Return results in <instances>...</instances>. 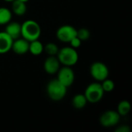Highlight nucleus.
<instances>
[{
  "label": "nucleus",
  "mask_w": 132,
  "mask_h": 132,
  "mask_svg": "<svg viewBox=\"0 0 132 132\" xmlns=\"http://www.w3.org/2000/svg\"><path fill=\"white\" fill-rule=\"evenodd\" d=\"M90 73L91 77L97 82H101L108 77L109 70L108 67L102 62H94L90 67Z\"/></svg>",
  "instance_id": "39448f33"
},
{
  "label": "nucleus",
  "mask_w": 132,
  "mask_h": 132,
  "mask_svg": "<svg viewBox=\"0 0 132 132\" xmlns=\"http://www.w3.org/2000/svg\"><path fill=\"white\" fill-rule=\"evenodd\" d=\"M29 41H27L22 37H19L13 40L11 50H12V51L18 55H23L29 52Z\"/></svg>",
  "instance_id": "9d476101"
},
{
  "label": "nucleus",
  "mask_w": 132,
  "mask_h": 132,
  "mask_svg": "<svg viewBox=\"0 0 132 132\" xmlns=\"http://www.w3.org/2000/svg\"><path fill=\"white\" fill-rule=\"evenodd\" d=\"M5 32L14 40L21 37V24L16 22H9L6 24Z\"/></svg>",
  "instance_id": "9b49d317"
},
{
  "label": "nucleus",
  "mask_w": 132,
  "mask_h": 132,
  "mask_svg": "<svg viewBox=\"0 0 132 132\" xmlns=\"http://www.w3.org/2000/svg\"><path fill=\"white\" fill-rule=\"evenodd\" d=\"M19 1H22V2H25V3H26L29 0H19Z\"/></svg>",
  "instance_id": "5701e85b"
},
{
  "label": "nucleus",
  "mask_w": 132,
  "mask_h": 132,
  "mask_svg": "<svg viewBox=\"0 0 132 132\" xmlns=\"http://www.w3.org/2000/svg\"><path fill=\"white\" fill-rule=\"evenodd\" d=\"M12 12L6 7H0V25H6L12 19Z\"/></svg>",
  "instance_id": "dca6fc26"
},
{
  "label": "nucleus",
  "mask_w": 132,
  "mask_h": 132,
  "mask_svg": "<svg viewBox=\"0 0 132 132\" xmlns=\"http://www.w3.org/2000/svg\"><path fill=\"white\" fill-rule=\"evenodd\" d=\"M43 49H44V46L39 39H36V40L29 42V52H30L31 54L34 56L40 55L43 52Z\"/></svg>",
  "instance_id": "4468645a"
},
{
  "label": "nucleus",
  "mask_w": 132,
  "mask_h": 132,
  "mask_svg": "<svg viewBox=\"0 0 132 132\" xmlns=\"http://www.w3.org/2000/svg\"><path fill=\"white\" fill-rule=\"evenodd\" d=\"M121 116L117 111L109 110L104 112L100 117V123L105 128H111L116 126L120 121Z\"/></svg>",
  "instance_id": "0eeeda50"
},
{
  "label": "nucleus",
  "mask_w": 132,
  "mask_h": 132,
  "mask_svg": "<svg viewBox=\"0 0 132 132\" xmlns=\"http://www.w3.org/2000/svg\"><path fill=\"white\" fill-rule=\"evenodd\" d=\"M60 63L56 56H49L43 63L44 70L49 74H55L60 69Z\"/></svg>",
  "instance_id": "1a4fd4ad"
},
{
  "label": "nucleus",
  "mask_w": 132,
  "mask_h": 132,
  "mask_svg": "<svg viewBox=\"0 0 132 132\" xmlns=\"http://www.w3.org/2000/svg\"><path fill=\"white\" fill-rule=\"evenodd\" d=\"M4 1H5V2H12L13 0H4Z\"/></svg>",
  "instance_id": "b1692460"
},
{
  "label": "nucleus",
  "mask_w": 132,
  "mask_h": 132,
  "mask_svg": "<svg viewBox=\"0 0 132 132\" xmlns=\"http://www.w3.org/2000/svg\"><path fill=\"white\" fill-rule=\"evenodd\" d=\"M41 35V28L39 23L29 19L21 25V36L29 42L39 39Z\"/></svg>",
  "instance_id": "f257e3e1"
},
{
  "label": "nucleus",
  "mask_w": 132,
  "mask_h": 132,
  "mask_svg": "<svg viewBox=\"0 0 132 132\" xmlns=\"http://www.w3.org/2000/svg\"><path fill=\"white\" fill-rule=\"evenodd\" d=\"M81 43H82V41L76 36L75 37H73V38L70 41L69 43L70 44V46H71V47H73V48H74V49H77V48H79V47L80 46Z\"/></svg>",
  "instance_id": "412c9836"
},
{
  "label": "nucleus",
  "mask_w": 132,
  "mask_h": 132,
  "mask_svg": "<svg viewBox=\"0 0 132 132\" xmlns=\"http://www.w3.org/2000/svg\"><path fill=\"white\" fill-rule=\"evenodd\" d=\"M131 131V128L128 125H123L121 126H118L116 129L115 132H129Z\"/></svg>",
  "instance_id": "4be33fe9"
},
{
  "label": "nucleus",
  "mask_w": 132,
  "mask_h": 132,
  "mask_svg": "<svg viewBox=\"0 0 132 132\" xmlns=\"http://www.w3.org/2000/svg\"><path fill=\"white\" fill-rule=\"evenodd\" d=\"M56 34L60 41L70 43V41L77 36V29L70 25H63L58 28Z\"/></svg>",
  "instance_id": "6e6552de"
},
{
  "label": "nucleus",
  "mask_w": 132,
  "mask_h": 132,
  "mask_svg": "<svg viewBox=\"0 0 132 132\" xmlns=\"http://www.w3.org/2000/svg\"><path fill=\"white\" fill-rule=\"evenodd\" d=\"M77 36L83 42L87 40L90 36V31L86 28H81L78 30H77Z\"/></svg>",
  "instance_id": "aec40b11"
},
{
  "label": "nucleus",
  "mask_w": 132,
  "mask_h": 132,
  "mask_svg": "<svg viewBox=\"0 0 132 132\" xmlns=\"http://www.w3.org/2000/svg\"><path fill=\"white\" fill-rule=\"evenodd\" d=\"M131 106L129 101H121L118 105V113L120 116H126L131 111Z\"/></svg>",
  "instance_id": "f3484780"
},
{
  "label": "nucleus",
  "mask_w": 132,
  "mask_h": 132,
  "mask_svg": "<svg viewBox=\"0 0 132 132\" xmlns=\"http://www.w3.org/2000/svg\"><path fill=\"white\" fill-rule=\"evenodd\" d=\"M101 84L104 92H111L114 89V82L111 79H104L101 81Z\"/></svg>",
  "instance_id": "6ab92c4d"
},
{
  "label": "nucleus",
  "mask_w": 132,
  "mask_h": 132,
  "mask_svg": "<svg viewBox=\"0 0 132 132\" xmlns=\"http://www.w3.org/2000/svg\"><path fill=\"white\" fill-rule=\"evenodd\" d=\"M13 39L4 31L0 32V54L8 53L12 45Z\"/></svg>",
  "instance_id": "f8f14e48"
},
{
  "label": "nucleus",
  "mask_w": 132,
  "mask_h": 132,
  "mask_svg": "<svg viewBox=\"0 0 132 132\" xmlns=\"http://www.w3.org/2000/svg\"><path fill=\"white\" fill-rule=\"evenodd\" d=\"M104 91L101 87V83L94 82L89 84L84 92V95L87 100V102L95 104L99 102L104 97Z\"/></svg>",
  "instance_id": "20e7f679"
},
{
  "label": "nucleus",
  "mask_w": 132,
  "mask_h": 132,
  "mask_svg": "<svg viewBox=\"0 0 132 132\" xmlns=\"http://www.w3.org/2000/svg\"><path fill=\"white\" fill-rule=\"evenodd\" d=\"M87 103V100L84 94H77L72 99V105L76 109H83Z\"/></svg>",
  "instance_id": "2eb2a0df"
},
{
  "label": "nucleus",
  "mask_w": 132,
  "mask_h": 132,
  "mask_svg": "<svg viewBox=\"0 0 132 132\" xmlns=\"http://www.w3.org/2000/svg\"><path fill=\"white\" fill-rule=\"evenodd\" d=\"M67 90V87L63 85L57 79L50 80L46 87L48 97L54 101H59L62 100L66 96Z\"/></svg>",
  "instance_id": "7ed1b4c3"
},
{
  "label": "nucleus",
  "mask_w": 132,
  "mask_h": 132,
  "mask_svg": "<svg viewBox=\"0 0 132 132\" xmlns=\"http://www.w3.org/2000/svg\"><path fill=\"white\" fill-rule=\"evenodd\" d=\"M56 57L60 64L67 67L74 66L79 59V56L76 49L71 46H66L59 50L56 54Z\"/></svg>",
  "instance_id": "f03ea898"
},
{
  "label": "nucleus",
  "mask_w": 132,
  "mask_h": 132,
  "mask_svg": "<svg viewBox=\"0 0 132 132\" xmlns=\"http://www.w3.org/2000/svg\"><path fill=\"white\" fill-rule=\"evenodd\" d=\"M56 73H57L56 79L66 87H69L73 84L75 75L71 67L64 66L63 67L60 68Z\"/></svg>",
  "instance_id": "423d86ee"
},
{
  "label": "nucleus",
  "mask_w": 132,
  "mask_h": 132,
  "mask_svg": "<svg viewBox=\"0 0 132 132\" xmlns=\"http://www.w3.org/2000/svg\"><path fill=\"white\" fill-rule=\"evenodd\" d=\"M59 50L57 45L54 43H48L43 49L49 56H56Z\"/></svg>",
  "instance_id": "a211bd4d"
},
{
  "label": "nucleus",
  "mask_w": 132,
  "mask_h": 132,
  "mask_svg": "<svg viewBox=\"0 0 132 132\" xmlns=\"http://www.w3.org/2000/svg\"><path fill=\"white\" fill-rule=\"evenodd\" d=\"M12 10L18 16H22L25 15L27 11L26 4L19 0H13L12 2Z\"/></svg>",
  "instance_id": "ddd939ff"
}]
</instances>
